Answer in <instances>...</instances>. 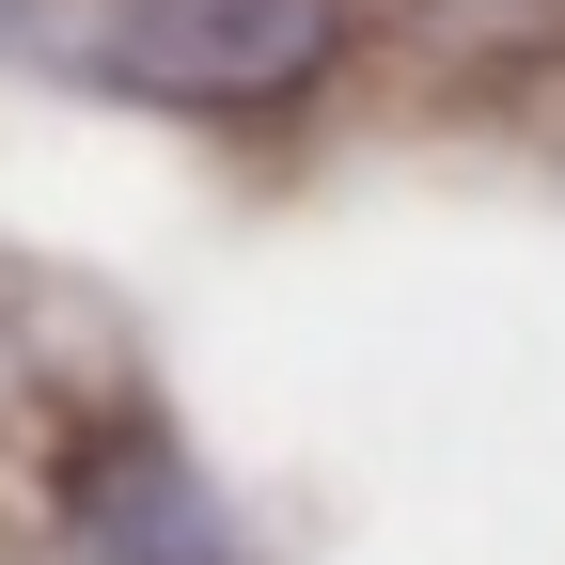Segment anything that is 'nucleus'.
<instances>
[{"instance_id": "f257e3e1", "label": "nucleus", "mask_w": 565, "mask_h": 565, "mask_svg": "<svg viewBox=\"0 0 565 565\" xmlns=\"http://www.w3.org/2000/svg\"><path fill=\"white\" fill-rule=\"evenodd\" d=\"M0 32L79 63V79H126V95L236 110V95H299L315 79L345 47V0H0Z\"/></svg>"}]
</instances>
